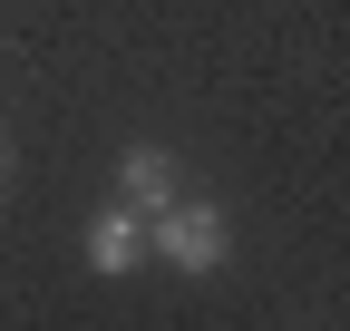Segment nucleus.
Masks as SVG:
<instances>
[{
	"label": "nucleus",
	"instance_id": "f257e3e1",
	"mask_svg": "<svg viewBox=\"0 0 350 331\" xmlns=\"http://www.w3.org/2000/svg\"><path fill=\"white\" fill-rule=\"evenodd\" d=\"M156 254L175 263V273H214L234 254V224H224V204H195V195H175V204H156Z\"/></svg>",
	"mask_w": 350,
	"mask_h": 331
},
{
	"label": "nucleus",
	"instance_id": "f03ea898",
	"mask_svg": "<svg viewBox=\"0 0 350 331\" xmlns=\"http://www.w3.org/2000/svg\"><path fill=\"white\" fill-rule=\"evenodd\" d=\"M137 254H146V224H137V204H107V215L88 224V263H98V273H137Z\"/></svg>",
	"mask_w": 350,
	"mask_h": 331
},
{
	"label": "nucleus",
	"instance_id": "7ed1b4c3",
	"mask_svg": "<svg viewBox=\"0 0 350 331\" xmlns=\"http://www.w3.org/2000/svg\"><path fill=\"white\" fill-rule=\"evenodd\" d=\"M117 185H126V204H137V215H156V204H175V156H165V146H126Z\"/></svg>",
	"mask_w": 350,
	"mask_h": 331
}]
</instances>
